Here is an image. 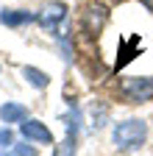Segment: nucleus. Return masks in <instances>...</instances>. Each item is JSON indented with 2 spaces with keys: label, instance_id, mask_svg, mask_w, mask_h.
Returning a JSON list of instances; mask_svg holds the SVG:
<instances>
[{
  "label": "nucleus",
  "instance_id": "f257e3e1",
  "mask_svg": "<svg viewBox=\"0 0 153 156\" xmlns=\"http://www.w3.org/2000/svg\"><path fill=\"white\" fill-rule=\"evenodd\" d=\"M111 140H114V145H117L120 151H137L148 140V123L145 120H137V117L123 120V123L114 126Z\"/></svg>",
  "mask_w": 153,
  "mask_h": 156
},
{
  "label": "nucleus",
  "instance_id": "f03ea898",
  "mask_svg": "<svg viewBox=\"0 0 153 156\" xmlns=\"http://www.w3.org/2000/svg\"><path fill=\"white\" fill-rule=\"evenodd\" d=\"M117 92L128 103H145V101L153 98V78H139V75L123 78V81L117 84Z\"/></svg>",
  "mask_w": 153,
  "mask_h": 156
},
{
  "label": "nucleus",
  "instance_id": "7ed1b4c3",
  "mask_svg": "<svg viewBox=\"0 0 153 156\" xmlns=\"http://www.w3.org/2000/svg\"><path fill=\"white\" fill-rule=\"evenodd\" d=\"M20 134L25 136L28 142H36V145H53V134L45 123L39 120H23L20 123Z\"/></svg>",
  "mask_w": 153,
  "mask_h": 156
},
{
  "label": "nucleus",
  "instance_id": "20e7f679",
  "mask_svg": "<svg viewBox=\"0 0 153 156\" xmlns=\"http://www.w3.org/2000/svg\"><path fill=\"white\" fill-rule=\"evenodd\" d=\"M106 23H109V9L106 6H100V3L86 6V11H84V31L86 34H92V36L100 34Z\"/></svg>",
  "mask_w": 153,
  "mask_h": 156
},
{
  "label": "nucleus",
  "instance_id": "39448f33",
  "mask_svg": "<svg viewBox=\"0 0 153 156\" xmlns=\"http://www.w3.org/2000/svg\"><path fill=\"white\" fill-rule=\"evenodd\" d=\"M64 17H67V6H64V3H50V6H45V9H42V14L36 17V20H39L45 28H50V31H53V28L64 20Z\"/></svg>",
  "mask_w": 153,
  "mask_h": 156
},
{
  "label": "nucleus",
  "instance_id": "423d86ee",
  "mask_svg": "<svg viewBox=\"0 0 153 156\" xmlns=\"http://www.w3.org/2000/svg\"><path fill=\"white\" fill-rule=\"evenodd\" d=\"M0 120L6 126L9 123H23V120H28V109L23 103H3L0 106Z\"/></svg>",
  "mask_w": 153,
  "mask_h": 156
},
{
  "label": "nucleus",
  "instance_id": "0eeeda50",
  "mask_svg": "<svg viewBox=\"0 0 153 156\" xmlns=\"http://www.w3.org/2000/svg\"><path fill=\"white\" fill-rule=\"evenodd\" d=\"M33 14L31 11H3L0 14V23L3 25H9V28H20V25H28V23H33Z\"/></svg>",
  "mask_w": 153,
  "mask_h": 156
},
{
  "label": "nucleus",
  "instance_id": "6e6552de",
  "mask_svg": "<svg viewBox=\"0 0 153 156\" xmlns=\"http://www.w3.org/2000/svg\"><path fill=\"white\" fill-rule=\"evenodd\" d=\"M23 75L28 78V81H31L36 89H45V87L50 84V78H47L42 70H36V67H23Z\"/></svg>",
  "mask_w": 153,
  "mask_h": 156
},
{
  "label": "nucleus",
  "instance_id": "1a4fd4ad",
  "mask_svg": "<svg viewBox=\"0 0 153 156\" xmlns=\"http://www.w3.org/2000/svg\"><path fill=\"white\" fill-rule=\"evenodd\" d=\"M0 148H14V131L9 128V126H3V128H0Z\"/></svg>",
  "mask_w": 153,
  "mask_h": 156
},
{
  "label": "nucleus",
  "instance_id": "9d476101",
  "mask_svg": "<svg viewBox=\"0 0 153 156\" xmlns=\"http://www.w3.org/2000/svg\"><path fill=\"white\" fill-rule=\"evenodd\" d=\"M14 153H17V156H36V148H28V145H14Z\"/></svg>",
  "mask_w": 153,
  "mask_h": 156
},
{
  "label": "nucleus",
  "instance_id": "9b49d317",
  "mask_svg": "<svg viewBox=\"0 0 153 156\" xmlns=\"http://www.w3.org/2000/svg\"><path fill=\"white\" fill-rule=\"evenodd\" d=\"M142 6H145L148 11H153V0H142Z\"/></svg>",
  "mask_w": 153,
  "mask_h": 156
},
{
  "label": "nucleus",
  "instance_id": "f8f14e48",
  "mask_svg": "<svg viewBox=\"0 0 153 156\" xmlns=\"http://www.w3.org/2000/svg\"><path fill=\"white\" fill-rule=\"evenodd\" d=\"M0 156H17V153H14V148H11V151H9V153H0Z\"/></svg>",
  "mask_w": 153,
  "mask_h": 156
}]
</instances>
